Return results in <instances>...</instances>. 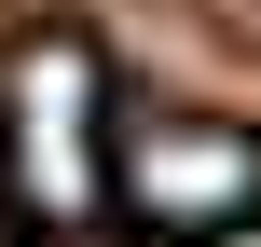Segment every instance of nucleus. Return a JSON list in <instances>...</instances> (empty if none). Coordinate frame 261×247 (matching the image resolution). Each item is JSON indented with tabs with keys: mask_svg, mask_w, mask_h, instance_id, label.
Wrapping results in <instances>:
<instances>
[{
	"mask_svg": "<svg viewBox=\"0 0 261 247\" xmlns=\"http://www.w3.org/2000/svg\"><path fill=\"white\" fill-rule=\"evenodd\" d=\"M206 28H220V41H248V55H261V0H206Z\"/></svg>",
	"mask_w": 261,
	"mask_h": 247,
	"instance_id": "obj_3",
	"label": "nucleus"
},
{
	"mask_svg": "<svg viewBox=\"0 0 261 247\" xmlns=\"http://www.w3.org/2000/svg\"><path fill=\"white\" fill-rule=\"evenodd\" d=\"M0 247H28V234H0Z\"/></svg>",
	"mask_w": 261,
	"mask_h": 247,
	"instance_id": "obj_4",
	"label": "nucleus"
},
{
	"mask_svg": "<svg viewBox=\"0 0 261 247\" xmlns=\"http://www.w3.org/2000/svg\"><path fill=\"white\" fill-rule=\"evenodd\" d=\"M110 138H124V110H110V55L83 28H41L0 55V193L41 247L110 206Z\"/></svg>",
	"mask_w": 261,
	"mask_h": 247,
	"instance_id": "obj_1",
	"label": "nucleus"
},
{
	"mask_svg": "<svg viewBox=\"0 0 261 247\" xmlns=\"http://www.w3.org/2000/svg\"><path fill=\"white\" fill-rule=\"evenodd\" d=\"M110 206H124L151 247H220V234H248V220H261V124L179 110V96L124 110V138H110Z\"/></svg>",
	"mask_w": 261,
	"mask_h": 247,
	"instance_id": "obj_2",
	"label": "nucleus"
}]
</instances>
